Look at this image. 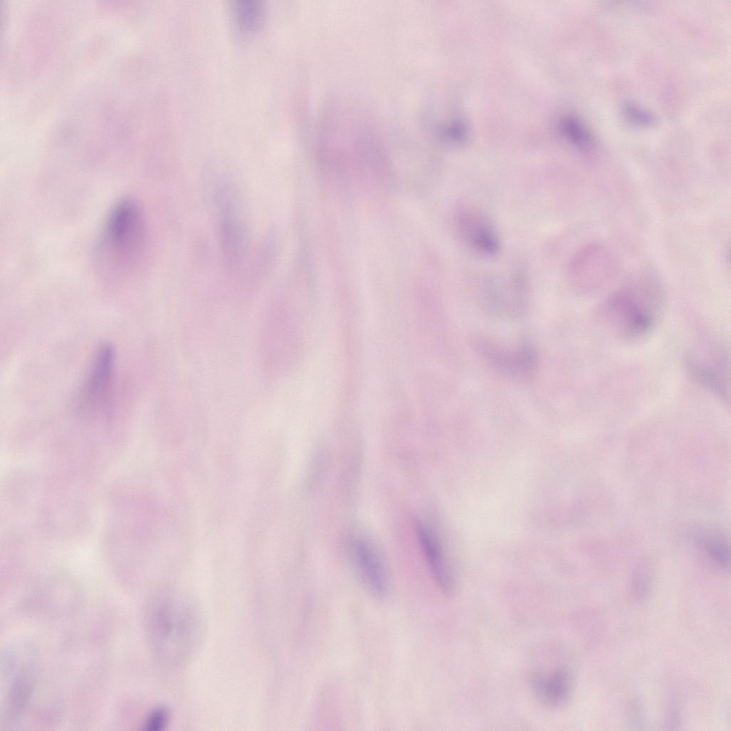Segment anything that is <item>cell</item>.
<instances>
[{"mask_svg": "<svg viewBox=\"0 0 731 731\" xmlns=\"http://www.w3.org/2000/svg\"><path fill=\"white\" fill-rule=\"evenodd\" d=\"M681 725L679 707L675 702H671L665 715V726L669 730H677Z\"/></svg>", "mask_w": 731, "mask_h": 731, "instance_id": "44dd1931", "label": "cell"}, {"mask_svg": "<svg viewBox=\"0 0 731 731\" xmlns=\"http://www.w3.org/2000/svg\"><path fill=\"white\" fill-rule=\"evenodd\" d=\"M168 712L164 707L154 709L146 720L144 726L146 730L157 731L162 730L167 724Z\"/></svg>", "mask_w": 731, "mask_h": 731, "instance_id": "ffe728a7", "label": "cell"}, {"mask_svg": "<svg viewBox=\"0 0 731 731\" xmlns=\"http://www.w3.org/2000/svg\"><path fill=\"white\" fill-rule=\"evenodd\" d=\"M477 353L499 373L510 378L528 380L538 369V356L533 343L524 337L515 349H506L484 338L473 341Z\"/></svg>", "mask_w": 731, "mask_h": 731, "instance_id": "8992f818", "label": "cell"}, {"mask_svg": "<svg viewBox=\"0 0 731 731\" xmlns=\"http://www.w3.org/2000/svg\"><path fill=\"white\" fill-rule=\"evenodd\" d=\"M565 132L570 141L582 149L588 148L592 139L586 128L575 118H568L564 123Z\"/></svg>", "mask_w": 731, "mask_h": 731, "instance_id": "2e32d148", "label": "cell"}, {"mask_svg": "<svg viewBox=\"0 0 731 731\" xmlns=\"http://www.w3.org/2000/svg\"><path fill=\"white\" fill-rule=\"evenodd\" d=\"M651 588L650 573L645 568H640L633 574L631 581V593L637 601L645 600L649 595Z\"/></svg>", "mask_w": 731, "mask_h": 731, "instance_id": "e0dca14e", "label": "cell"}, {"mask_svg": "<svg viewBox=\"0 0 731 731\" xmlns=\"http://www.w3.org/2000/svg\"><path fill=\"white\" fill-rule=\"evenodd\" d=\"M457 230L464 242L477 253L493 257L499 253L500 241L491 221L480 210L463 206L455 214Z\"/></svg>", "mask_w": 731, "mask_h": 731, "instance_id": "9c48e42d", "label": "cell"}, {"mask_svg": "<svg viewBox=\"0 0 731 731\" xmlns=\"http://www.w3.org/2000/svg\"><path fill=\"white\" fill-rule=\"evenodd\" d=\"M626 722L631 729L641 730L646 725L644 707L638 699L632 700L626 710Z\"/></svg>", "mask_w": 731, "mask_h": 731, "instance_id": "ac0fdd59", "label": "cell"}, {"mask_svg": "<svg viewBox=\"0 0 731 731\" xmlns=\"http://www.w3.org/2000/svg\"><path fill=\"white\" fill-rule=\"evenodd\" d=\"M116 353L108 343L98 347L76 398L75 411L86 419H108L114 405Z\"/></svg>", "mask_w": 731, "mask_h": 731, "instance_id": "3957f363", "label": "cell"}, {"mask_svg": "<svg viewBox=\"0 0 731 731\" xmlns=\"http://www.w3.org/2000/svg\"><path fill=\"white\" fill-rule=\"evenodd\" d=\"M531 681L540 700L548 706H561L570 697L572 677L565 667L538 670L532 675Z\"/></svg>", "mask_w": 731, "mask_h": 731, "instance_id": "30bf717a", "label": "cell"}, {"mask_svg": "<svg viewBox=\"0 0 731 731\" xmlns=\"http://www.w3.org/2000/svg\"><path fill=\"white\" fill-rule=\"evenodd\" d=\"M147 628L157 655L166 662L178 663L190 657L199 644L203 620L192 600L168 594L151 605Z\"/></svg>", "mask_w": 731, "mask_h": 731, "instance_id": "6da1fadb", "label": "cell"}, {"mask_svg": "<svg viewBox=\"0 0 731 731\" xmlns=\"http://www.w3.org/2000/svg\"><path fill=\"white\" fill-rule=\"evenodd\" d=\"M687 366L697 382L722 400H729V380L725 359H702L690 356L687 359Z\"/></svg>", "mask_w": 731, "mask_h": 731, "instance_id": "7c38bea8", "label": "cell"}, {"mask_svg": "<svg viewBox=\"0 0 731 731\" xmlns=\"http://www.w3.org/2000/svg\"><path fill=\"white\" fill-rule=\"evenodd\" d=\"M623 114L629 121L637 126H650L655 121L650 113L632 103L624 104Z\"/></svg>", "mask_w": 731, "mask_h": 731, "instance_id": "d6986e66", "label": "cell"}, {"mask_svg": "<svg viewBox=\"0 0 731 731\" xmlns=\"http://www.w3.org/2000/svg\"><path fill=\"white\" fill-rule=\"evenodd\" d=\"M230 9L234 23L244 31L257 29L263 19L264 6L259 0H234Z\"/></svg>", "mask_w": 731, "mask_h": 731, "instance_id": "5bb4252c", "label": "cell"}, {"mask_svg": "<svg viewBox=\"0 0 731 731\" xmlns=\"http://www.w3.org/2000/svg\"><path fill=\"white\" fill-rule=\"evenodd\" d=\"M147 243V228L141 207L123 199L111 210L105 222L98 249L100 266L106 271H129L142 258Z\"/></svg>", "mask_w": 731, "mask_h": 731, "instance_id": "7a4b0ae2", "label": "cell"}, {"mask_svg": "<svg viewBox=\"0 0 731 731\" xmlns=\"http://www.w3.org/2000/svg\"><path fill=\"white\" fill-rule=\"evenodd\" d=\"M483 309L497 318L514 319L522 316L530 302V286L525 274L518 271L506 281L491 282L481 288Z\"/></svg>", "mask_w": 731, "mask_h": 731, "instance_id": "52a82bcc", "label": "cell"}, {"mask_svg": "<svg viewBox=\"0 0 731 731\" xmlns=\"http://www.w3.org/2000/svg\"><path fill=\"white\" fill-rule=\"evenodd\" d=\"M352 565L367 589L378 598L388 592V580L382 558L375 543L363 533H353L348 540Z\"/></svg>", "mask_w": 731, "mask_h": 731, "instance_id": "ba28073f", "label": "cell"}, {"mask_svg": "<svg viewBox=\"0 0 731 731\" xmlns=\"http://www.w3.org/2000/svg\"><path fill=\"white\" fill-rule=\"evenodd\" d=\"M604 311L611 327L621 336L628 338L645 336L655 326L660 315L657 303L628 291L612 296Z\"/></svg>", "mask_w": 731, "mask_h": 731, "instance_id": "5b68a950", "label": "cell"}, {"mask_svg": "<svg viewBox=\"0 0 731 731\" xmlns=\"http://www.w3.org/2000/svg\"><path fill=\"white\" fill-rule=\"evenodd\" d=\"M236 191L230 183L222 181L218 183L215 193L221 249L226 260L232 266L242 260L248 243L241 202Z\"/></svg>", "mask_w": 731, "mask_h": 731, "instance_id": "277c9868", "label": "cell"}, {"mask_svg": "<svg viewBox=\"0 0 731 731\" xmlns=\"http://www.w3.org/2000/svg\"><path fill=\"white\" fill-rule=\"evenodd\" d=\"M698 544L713 563L724 570L730 568V545L725 535L717 530H705Z\"/></svg>", "mask_w": 731, "mask_h": 731, "instance_id": "9a60e30c", "label": "cell"}, {"mask_svg": "<svg viewBox=\"0 0 731 731\" xmlns=\"http://www.w3.org/2000/svg\"><path fill=\"white\" fill-rule=\"evenodd\" d=\"M415 533L431 573L438 585L445 591L453 588L452 577L435 533L423 520L415 521Z\"/></svg>", "mask_w": 731, "mask_h": 731, "instance_id": "8fae6325", "label": "cell"}, {"mask_svg": "<svg viewBox=\"0 0 731 731\" xmlns=\"http://www.w3.org/2000/svg\"><path fill=\"white\" fill-rule=\"evenodd\" d=\"M6 692V713L8 717L20 715L27 705L32 692L33 680L30 670L18 669L12 676Z\"/></svg>", "mask_w": 731, "mask_h": 731, "instance_id": "4fadbf2b", "label": "cell"}]
</instances>
